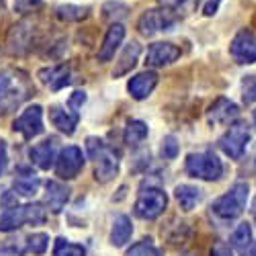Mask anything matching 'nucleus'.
I'll list each match as a JSON object with an SVG mask.
<instances>
[{
	"instance_id": "obj_8",
	"label": "nucleus",
	"mask_w": 256,
	"mask_h": 256,
	"mask_svg": "<svg viewBox=\"0 0 256 256\" xmlns=\"http://www.w3.org/2000/svg\"><path fill=\"white\" fill-rule=\"evenodd\" d=\"M94 160V178L102 184L111 182L117 174H119V158L117 154L111 150V148H106L104 144L98 148V152L94 156H90Z\"/></svg>"
},
{
	"instance_id": "obj_7",
	"label": "nucleus",
	"mask_w": 256,
	"mask_h": 256,
	"mask_svg": "<svg viewBox=\"0 0 256 256\" xmlns=\"http://www.w3.org/2000/svg\"><path fill=\"white\" fill-rule=\"evenodd\" d=\"M82 168H84V154L76 146L64 148V150L60 152V156H58V160H56V172L64 180L76 178L82 172Z\"/></svg>"
},
{
	"instance_id": "obj_18",
	"label": "nucleus",
	"mask_w": 256,
	"mask_h": 256,
	"mask_svg": "<svg viewBox=\"0 0 256 256\" xmlns=\"http://www.w3.org/2000/svg\"><path fill=\"white\" fill-rule=\"evenodd\" d=\"M70 199V188L66 184H62L58 180L48 182V193H46V205L50 207L52 213H62V209L66 207Z\"/></svg>"
},
{
	"instance_id": "obj_13",
	"label": "nucleus",
	"mask_w": 256,
	"mask_h": 256,
	"mask_svg": "<svg viewBox=\"0 0 256 256\" xmlns=\"http://www.w3.org/2000/svg\"><path fill=\"white\" fill-rule=\"evenodd\" d=\"M31 46H33V25L27 23V20L18 23L8 37V52L12 56H23L31 50Z\"/></svg>"
},
{
	"instance_id": "obj_32",
	"label": "nucleus",
	"mask_w": 256,
	"mask_h": 256,
	"mask_svg": "<svg viewBox=\"0 0 256 256\" xmlns=\"http://www.w3.org/2000/svg\"><path fill=\"white\" fill-rule=\"evenodd\" d=\"M242 96L246 104L256 102V76H244L242 80Z\"/></svg>"
},
{
	"instance_id": "obj_16",
	"label": "nucleus",
	"mask_w": 256,
	"mask_h": 256,
	"mask_svg": "<svg viewBox=\"0 0 256 256\" xmlns=\"http://www.w3.org/2000/svg\"><path fill=\"white\" fill-rule=\"evenodd\" d=\"M123 39H125V27L121 23H115L104 35V41H102V46L98 50V62H102V64L111 62L115 58V52L123 44Z\"/></svg>"
},
{
	"instance_id": "obj_36",
	"label": "nucleus",
	"mask_w": 256,
	"mask_h": 256,
	"mask_svg": "<svg viewBox=\"0 0 256 256\" xmlns=\"http://www.w3.org/2000/svg\"><path fill=\"white\" fill-rule=\"evenodd\" d=\"M0 256H23V248L8 242V244H4L2 248H0Z\"/></svg>"
},
{
	"instance_id": "obj_5",
	"label": "nucleus",
	"mask_w": 256,
	"mask_h": 256,
	"mask_svg": "<svg viewBox=\"0 0 256 256\" xmlns=\"http://www.w3.org/2000/svg\"><path fill=\"white\" fill-rule=\"evenodd\" d=\"M168 205V197L160 188H148L142 190V195L136 201V216L148 222L158 220Z\"/></svg>"
},
{
	"instance_id": "obj_15",
	"label": "nucleus",
	"mask_w": 256,
	"mask_h": 256,
	"mask_svg": "<svg viewBox=\"0 0 256 256\" xmlns=\"http://www.w3.org/2000/svg\"><path fill=\"white\" fill-rule=\"evenodd\" d=\"M156 84H158V74L156 72H142V74H138V76H134L130 80L127 90H130V94L136 100H144V98H148L154 92Z\"/></svg>"
},
{
	"instance_id": "obj_27",
	"label": "nucleus",
	"mask_w": 256,
	"mask_h": 256,
	"mask_svg": "<svg viewBox=\"0 0 256 256\" xmlns=\"http://www.w3.org/2000/svg\"><path fill=\"white\" fill-rule=\"evenodd\" d=\"M148 138V125L144 121H132L125 127V144L130 146H140Z\"/></svg>"
},
{
	"instance_id": "obj_33",
	"label": "nucleus",
	"mask_w": 256,
	"mask_h": 256,
	"mask_svg": "<svg viewBox=\"0 0 256 256\" xmlns=\"http://www.w3.org/2000/svg\"><path fill=\"white\" fill-rule=\"evenodd\" d=\"M176 154H178V144H176V138H166L164 140V146H162V156L166 158V160H174L176 158Z\"/></svg>"
},
{
	"instance_id": "obj_10",
	"label": "nucleus",
	"mask_w": 256,
	"mask_h": 256,
	"mask_svg": "<svg viewBox=\"0 0 256 256\" xmlns=\"http://www.w3.org/2000/svg\"><path fill=\"white\" fill-rule=\"evenodd\" d=\"M230 54L238 64H256V35L252 31H240L234 37Z\"/></svg>"
},
{
	"instance_id": "obj_6",
	"label": "nucleus",
	"mask_w": 256,
	"mask_h": 256,
	"mask_svg": "<svg viewBox=\"0 0 256 256\" xmlns=\"http://www.w3.org/2000/svg\"><path fill=\"white\" fill-rule=\"evenodd\" d=\"M248 140H250L248 125L246 123H236V125H232L228 130V134L220 140V148L232 160H240L244 156V152H246Z\"/></svg>"
},
{
	"instance_id": "obj_3",
	"label": "nucleus",
	"mask_w": 256,
	"mask_h": 256,
	"mask_svg": "<svg viewBox=\"0 0 256 256\" xmlns=\"http://www.w3.org/2000/svg\"><path fill=\"white\" fill-rule=\"evenodd\" d=\"M186 172L201 180H220L224 174V164L213 152L190 154L186 158Z\"/></svg>"
},
{
	"instance_id": "obj_28",
	"label": "nucleus",
	"mask_w": 256,
	"mask_h": 256,
	"mask_svg": "<svg viewBox=\"0 0 256 256\" xmlns=\"http://www.w3.org/2000/svg\"><path fill=\"white\" fill-rule=\"evenodd\" d=\"M199 0H160L162 8H168L170 12L174 14H188L197 6Z\"/></svg>"
},
{
	"instance_id": "obj_34",
	"label": "nucleus",
	"mask_w": 256,
	"mask_h": 256,
	"mask_svg": "<svg viewBox=\"0 0 256 256\" xmlns=\"http://www.w3.org/2000/svg\"><path fill=\"white\" fill-rule=\"evenodd\" d=\"M41 4V0H14V12L18 14H29Z\"/></svg>"
},
{
	"instance_id": "obj_1",
	"label": "nucleus",
	"mask_w": 256,
	"mask_h": 256,
	"mask_svg": "<svg viewBox=\"0 0 256 256\" xmlns=\"http://www.w3.org/2000/svg\"><path fill=\"white\" fill-rule=\"evenodd\" d=\"M33 94V84L23 70H2L0 72V113H10L18 109Z\"/></svg>"
},
{
	"instance_id": "obj_22",
	"label": "nucleus",
	"mask_w": 256,
	"mask_h": 256,
	"mask_svg": "<svg viewBox=\"0 0 256 256\" xmlns=\"http://www.w3.org/2000/svg\"><path fill=\"white\" fill-rule=\"evenodd\" d=\"M39 78L44 84H48L52 90H60V88L70 84V68L68 66H56L50 70H41Z\"/></svg>"
},
{
	"instance_id": "obj_29",
	"label": "nucleus",
	"mask_w": 256,
	"mask_h": 256,
	"mask_svg": "<svg viewBox=\"0 0 256 256\" xmlns=\"http://www.w3.org/2000/svg\"><path fill=\"white\" fill-rule=\"evenodd\" d=\"M54 256H86V250L78 244H72L68 240L60 238L56 242V248H54Z\"/></svg>"
},
{
	"instance_id": "obj_41",
	"label": "nucleus",
	"mask_w": 256,
	"mask_h": 256,
	"mask_svg": "<svg viewBox=\"0 0 256 256\" xmlns=\"http://www.w3.org/2000/svg\"><path fill=\"white\" fill-rule=\"evenodd\" d=\"M254 125H256V113H254Z\"/></svg>"
},
{
	"instance_id": "obj_24",
	"label": "nucleus",
	"mask_w": 256,
	"mask_h": 256,
	"mask_svg": "<svg viewBox=\"0 0 256 256\" xmlns=\"http://www.w3.org/2000/svg\"><path fill=\"white\" fill-rule=\"evenodd\" d=\"M132 234H134L132 220L127 218V216H119L115 220V224H113V230H111V244L117 246V248L125 246L127 242H130Z\"/></svg>"
},
{
	"instance_id": "obj_14",
	"label": "nucleus",
	"mask_w": 256,
	"mask_h": 256,
	"mask_svg": "<svg viewBox=\"0 0 256 256\" xmlns=\"http://www.w3.org/2000/svg\"><path fill=\"white\" fill-rule=\"evenodd\" d=\"M240 115V109L236 102H232L228 98H218L209 109V123L211 125H230L232 121H236Z\"/></svg>"
},
{
	"instance_id": "obj_4",
	"label": "nucleus",
	"mask_w": 256,
	"mask_h": 256,
	"mask_svg": "<svg viewBox=\"0 0 256 256\" xmlns=\"http://www.w3.org/2000/svg\"><path fill=\"white\" fill-rule=\"evenodd\" d=\"M178 16L174 12H170L168 8H154V10H148L142 14L138 29L142 35L146 37H154L158 33H166L176 25Z\"/></svg>"
},
{
	"instance_id": "obj_17",
	"label": "nucleus",
	"mask_w": 256,
	"mask_h": 256,
	"mask_svg": "<svg viewBox=\"0 0 256 256\" xmlns=\"http://www.w3.org/2000/svg\"><path fill=\"white\" fill-rule=\"evenodd\" d=\"M232 248L240 256H256V242L252 238V228L250 224H240L232 236Z\"/></svg>"
},
{
	"instance_id": "obj_39",
	"label": "nucleus",
	"mask_w": 256,
	"mask_h": 256,
	"mask_svg": "<svg viewBox=\"0 0 256 256\" xmlns=\"http://www.w3.org/2000/svg\"><path fill=\"white\" fill-rule=\"evenodd\" d=\"M220 2H222V0H209V2L205 4V14H207V16L216 14V12H218V8H220Z\"/></svg>"
},
{
	"instance_id": "obj_31",
	"label": "nucleus",
	"mask_w": 256,
	"mask_h": 256,
	"mask_svg": "<svg viewBox=\"0 0 256 256\" xmlns=\"http://www.w3.org/2000/svg\"><path fill=\"white\" fill-rule=\"evenodd\" d=\"M48 246H50V236L48 234H33V236L29 238V250L33 252V254H44L46 250H48Z\"/></svg>"
},
{
	"instance_id": "obj_23",
	"label": "nucleus",
	"mask_w": 256,
	"mask_h": 256,
	"mask_svg": "<svg viewBox=\"0 0 256 256\" xmlns=\"http://www.w3.org/2000/svg\"><path fill=\"white\" fill-rule=\"evenodd\" d=\"M174 195H176V201H178L180 209L193 211L201 203V199H203V190L193 186V184H180V186H176Z\"/></svg>"
},
{
	"instance_id": "obj_38",
	"label": "nucleus",
	"mask_w": 256,
	"mask_h": 256,
	"mask_svg": "<svg viewBox=\"0 0 256 256\" xmlns=\"http://www.w3.org/2000/svg\"><path fill=\"white\" fill-rule=\"evenodd\" d=\"M211 256H234V254L226 244H216L213 250H211Z\"/></svg>"
},
{
	"instance_id": "obj_11",
	"label": "nucleus",
	"mask_w": 256,
	"mask_h": 256,
	"mask_svg": "<svg viewBox=\"0 0 256 256\" xmlns=\"http://www.w3.org/2000/svg\"><path fill=\"white\" fill-rule=\"evenodd\" d=\"M29 158H31V162L37 168L50 170L56 164V160H58V140L56 138H50L46 142L33 146L31 150H29Z\"/></svg>"
},
{
	"instance_id": "obj_25",
	"label": "nucleus",
	"mask_w": 256,
	"mask_h": 256,
	"mask_svg": "<svg viewBox=\"0 0 256 256\" xmlns=\"http://www.w3.org/2000/svg\"><path fill=\"white\" fill-rule=\"evenodd\" d=\"M58 18L66 20V23H78V20H84L90 14L88 6H76V4H62L56 8Z\"/></svg>"
},
{
	"instance_id": "obj_30",
	"label": "nucleus",
	"mask_w": 256,
	"mask_h": 256,
	"mask_svg": "<svg viewBox=\"0 0 256 256\" xmlns=\"http://www.w3.org/2000/svg\"><path fill=\"white\" fill-rule=\"evenodd\" d=\"M127 256H160V250L154 246L152 238H148V240H142V242L134 244L132 250L127 252Z\"/></svg>"
},
{
	"instance_id": "obj_37",
	"label": "nucleus",
	"mask_w": 256,
	"mask_h": 256,
	"mask_svg": "<svg viewBox=\"0 0 256 256\" xmlns=\"http://www.w3.org/2000/svg\"><path fill=\"white\" fill-rule=\"evenodd\" d=\"M8 166V152H6V144L0 142V176L4 174V170Z\"/></svg>"
},
{
	"instance_id": "obj_9",
	"label": "nucleus",
	"mask_w": 256,
	"mask_h": 256,
	"mask_svg": "<svg viewBox=\"0 0 256 256\" xmlns=\"http://www.w3.org/2000/svg\"><path fill=\"white\" fill-rule=\"evenodd\" d=\"M14 132H18L27 142L35 140L37 136L44 134V109L39 104L29 106V109L14 121Z\"/></svg>"
},
{
	"instance_id": "obj_21",
	"label": "nucleus",
	"mask_w": 256,
	"mask_h": 256,
	"mask_svg": "<svg viewBox=\"0 0 256 256\" xmlns=\"http://www.w3.org/2000/svg\"><path fill=\"white\" fill-rule=\"evenodd\" d=\"M27 224V205L25 207H8L0 213V232H14Z\"/></svg>"
},
{
	"instance_id": "obj_26",
	"label": "nucleus",
	"mask_w": 256,
	"mask_h": 256,
	"mask_svg": "<svg viewBox=\"0 0 256 256\" xmlns=\"http://www.w3.org/2000/svg\"><path fill=\"white\" fill-rule=\"evenodd\" d=\"M39 186H41V180L35 174H23V176H16L14 180V193L20 197H35Z\"/></svg>"
},
{
	"instance_id": "obj_19",
	"label": "nucleus",
	"mask_w": 256,
	"mask_h": 256,
	"mask_svg": "<svg viewBox=\"0 0 256 256\" xmlns=\"http://www.w3.org/2000/svg\"><path fill=\"white\" fill-rule=\"evenodd\" d=\"M140 54H142V46L136 44V41H132V44L123 50V54H121V58H119V62H117V66H115V70H113V76H115V78H121V76H125V74H130V72L136 68V64H138V60H140Z\"/></svg>"
},
{
	"instance_id": "obj_2",
	"label": "nucleus",
	"mask_w": 256,
	"mask_h": 256,
	"mask_svg": "<svg viewBox=\"0 0 256 256\" xmlns=\"http://www.w3.org/2000/svg\"><path fill=\"white\" fill-rule=\"evenodd\" d=\"M248 193L250 186L248 182H236L224 197H220L213 203V213L220 216L222 220H236L240 218L244 209H246V201H248Z\"/></svg>"
},
{
	"instance_id": "obj_12",
	"label": "nucleus",
	"mask_w": 256,
	"mask_h": 256,
	"mask_svg": "<svg viewBox=\"0 0 256 256\" xmlns=\"http://www.w3.org/2000/svg\"><path fill=\"white\" fill-rule=\"evenodd\" d=\"M178 58H180V50L174 44H154L148 50L146 64L152 68H164V66L174 64Z\"/></svg>"
},
{
	"instance_id": "obj_40",
	"label": "nucleus",
	"mask_w": 256,
	"mask_h": 256,
	"mask_svg": "<svg viewBox=\"0 0 256 256\" xmlns=\"http://www.w3.org/2000/svg\"><path fill=\"white\" fill-rule=\"evenodd\" d=\"M252 216H254V222H256V199H254V205H252Z\"/></svg>"
},
{
	"instance_id": "obj_35",
	"label": "nucleus",
	"mask_w": 256,
	"mask_h": 256,
	"mask_svg": "<svg viewBox=\"0 0 256 256\" xmlns=\"http://www.w3.org/2000/svg\"><path fill=\"white\" fill-rule=\"evenodd\" d=\"M86 102V92H82V90H76L72 96H70V109L78 113V109H82V104Z\"/></svg>"
},
{
	"instance_id": "obj_20",
	"label": "nucleus",
	"mask_w": 256,
	"mask_h": 256,
	"mask_svg": "<svg viewBox=\"0 0 256 256\" xmlns=\"http://www.w3.org/2000/svg\"><path fill=\"white\" fill-rule=\"evenodd\" d=\"M50 119L62 134L72 136L76 132V125H78V113L76 111L70 113V111H64L62 106H52L50 109Z\"/></svg>"
}]
</instances>
